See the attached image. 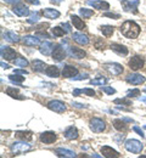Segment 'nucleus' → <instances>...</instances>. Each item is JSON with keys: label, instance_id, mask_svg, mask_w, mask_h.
Masks as SVG:
<instances>
[{"label": "nucleus", "instance_id": "1", "mask_svg": "<svg viewBox=\"0 0 146 158\" xmlns=\"http://www.w3.org/2000/svg\"><path fill=\"white\" fill-rule=\"evenodd\" d=\"M121 33L128 39H136L140 34V27L134 21H125L119 28Z\"/></svg>", "mask_w": 146, "mask_h": 158}, {"label": "nucleus", "instance_id": "2", "mask_svg": "<svg viewBox=\"0 0 146 158\" xmlns=\"http://www.w3.org/2000/svg\"><path fill=\"white\" fill-rule=\"evenodd\" d=\"M124 147L127 151H129V152H131V153H140L141 150L144 148V145H143L139 140L129 139V140L125 141Z\"/></svg>", "mask_w": 146, "mask_h": 158}, {"label": "nucleus", "instance_id": "3", "mask_svg": "<svg viewBox=\"0 0 146 158\" xmlns=\"http://www.w3.org/2000/svg\"><path fill=\"white\" fill-rule=\"evenodd\" d=\"M89 128L94 133H102L106 129V123L100 118H91L89 122Z\"/></svg>", "mask_w": 146, "mask_h": 158}, {"label": "nucleus", "instance_id": "4", "mask_svg": "<svg viewBox=\"0 0 146 158\" xmlns=\"http://www.w3.org/2000/svg\"><path fill=\"white\" fill-rule=\"evenodd\" d=\"M31 150H32V147L29 145H27L26 141L24 142H14L11 145V151L15 155H20V153H23V152H28Z\"/></svg>", "mask_w": 146, "mask_h": 158}, {"label": "nucleus", "instance_id": "5", "mask_svg": "<svg viewBox=\"0 0 146 158\" xmlns=\"http://www.w3.org/2000/svg\"><path fill=\"white\" fill-rule=\"evenodd\" d=\"M146 78L144 76L139 74V73H131V74H128L125 77V81L131 84V85H140L143 83H145Z\"/></svg>", "mask_w": 146, "mask_h": 158}, {"label": "nucleus", "instance_id": "6", "mask_svg": "<svg viewBox=\"0 0 146 158\" xmlns=\"http://www.w3.org/2000/svg\"><path fill=\"white\" fill-rule=\"evenodd\" d=\"M105 68H106L112 76H119V74H122V72H123V66L119 64V63H116V62L106 63V64H105Z\"/></svg>", "mask_w": 146, "mask_h": 158}, {"label": "nucleus", "instance_id": "7", "mask_svg": "<svg viewBox=\"0 0 146 158\" xmlns=\"http://www.w3.org/2000/svg\"><path fill=\"white\" fill-rule=\"evenodd\" d=\"M48 108L54 111V112L62 113V112L66 111V105L63 102H61V101H59V100H54V101H50L48 103Z\"/></svg>", "mask_w": 146, "mask_h": 158}, {"label": "nucleus", "instance_id": "8", "mask_svg": "<svg viewBox=\"0 0 146 158\" xmlns=\"http://www.w3.org/2000/svg\"><path fill=\"white\" fill-rule=\"evenodd\" d=\"M128 64H129L130 69L138 71V69H140V68L144 67V60L141 59L140 56H134V57H131V59L129 60Z\"/></svg>", "mask_w": 146, "mask_h": 158}, {"label": "nucleus", "instance_id": "9", "mask_svg": "<svg viewBox=\"0 0 146 158\" xmlns=\"http://www.w3.org/2000/svg\"><path fill=\"white\" fill-rule=\"evenodd\" d=\"M15 56H16V51L10 48V46H1V57L7 61H12L15 60Z\"/></svg>", "mask_w": 146, "mask_h": 158}, {"label": "nucleus", "instance_id": "10", "mask_svg": "<svg viewBox=\"0 0 146 158\" xmlns=\"http://www.w3.org/2000/svg\"><path fill=\"white\" fill-rule=\"evenodd\" d=\"M123 9L128 12L136 11V7L139 6V0H122Z\"/></svg>", "mask_w": 146, "mask_h": 158}, {"label": "nucleus", "instance_id": "11", "mask_svg": "<svg viewBox=\"0 0 146 158\" xmlns=\"http://www.w3.org/2000/svg\"><path fill=\"white\" fill-rule=\"evenodd\" d=\"M40 141H42L43 143H52V142H55V140H56V134L54 133V131H44L40 134Z\"/></svg>", "mask_w": 146, "mask_h": 158}, {"label": "nucleus", "instance_id": "12", "mask_svg": "<svg viewBox=\"0 0 146 158\" xmlns=\"http://www.w3.org/2000/svg\"><path fill=\"white\" fill-rule=\"evenodd\" d=\"M78 74V69L74 67V66H69L67 64L66 67H63L62 71V76L63 78H73Z\"/></svg>", "mask_w": 146, "mask_h": 158}, {"label": "nucleus", "instance_id": "13", "mask_svg": "<svg viewBox=\"0 0 146 158\" xmlns=\"http://www.w3.org/2000/svg\"><path fill=\"white\" fill-rule=\"evenodd\" d=\"M12 12H14L15 15L20 16V17H26V16L29 15V10H28V7L24 6V5H15V6L12 7Z\"/></svg>", "mask_w": 146, "mask_h": 158}, {"label": "nucleus", "instance_id": "14", "mask_svg": "<svg viewBox=\"0 0 146 158\" xmlns=\"http://www.w3.org/2000/svg\"><path fill=\"white\" fill-rule=\"evenodd\" d=\"M101 153H102L104 157H107V158L119 157V153L116 150H113L112 147H110V146H102L101 147Z\"/></svg>", "mask_w": 146, "mask_h": 158}, {"label": "nucleus", "instance_id": "15", "mask_svg": "<svg viewBox=\"0 0 146 158\" xmlns=\"http://www.w3.org/2000/svg\"><path fill=\"white\" fill-rule=\"evenodd\" d=\"M51 55H52V59L55 60V61H62L66 57V52H65V50H63V48L61 45L55 46V49H54Z\"/></svg>", "mask_w": 146, "mask_h": 158}, {"label": "nucleus", "instance_id": "16", "mask_svg": "<svg viewBox=\"0 0 146 158\" xmlns=\"http://www.w3.org/2000/svg\"><path fill=\"white\" fill-rule=\"evenodd\" d=\"M88 4L98 10H108L110 9V4L107 1H102V0H93V1H88Z\"/></svg>", "mask_w": 146, "mask_h": 158}, {"label": "nucleus", "instance_id": "17", "mask_svg": "<svg viewBox=\"0 0 146 158\" xmlns=\"http://www.w3.org/2000/svg\"><path fill=\"white\" fill-rule=\"evenodd\" d=\"M73 40L77 43V44H79V45H88L89 44V38L83 34V33H79V32H76V33H73Z\"/></svg>", "mask_w": 146, "mask_h": 158}, {"label": "nucleus", "instance_id": "18", "mask_svg": "<svg viewBox=\"0 0 146 158\" xmlns=\"http://www.w3.org/2000/svg\"><path fill=\"white\" fill-rule=\"evenodd\" d=\"M43 15H44V17H46V19L55 20V19H59L61 14H60V11H57L56 9H44V10H43Z\"/></svg>", "mask_w": 146, "mask_h": 158}, {"label": "nucleus", "instance_id": "19", "mask_svg": "<svg viewBox=\"0 0 146 158\" xmlns=\"http://www.w3.org/2000/svg\"><path fill=\"white\" fill-rule=\"evenodd\" d=\"M22 40H23V44L27 46H37L40 43L37 35H26L22 38Z\"/></svg>", "mask_w": 146, "mask_h": 158}, {"label": "nucleus", "instance_id": "20", "mask_svg": "<svg viewBox=\"0 0 146 158\" xmlns=\"http://www.w3.org/2000/svg\"><path fill=\"white\" fill-rule=\"evenodd\" d=\"M69 55L73 57V59H83L85 57V51L82 50V49H79V48H76V46H72V48H69Z\"/></svg>", "mask_w": 146, "mask_h": 158}, {"label": "nucleus", "instance_id": "21", "mask_svg": "<svg viewBox=\"0 0 146 158\" xmlns=\"http://www.w3.org/2000/svg\"><path fill=\"white\" fill-rule=\"evenodd\" d=\"M78 136H79V134H78V130L76 127H69L65 131V138L68 140H76V139H78Z\"/></svg>", "mask_w": 146, "mask_h": 158}, {"label": "nucleus", "instance_id": "22", "mask_svg": "<svg viewBox=\"0 0 146 158\" xmlns=\"http://www.w3.org/2000/svg\"><path fill=\"white\" fill-rule=\"evenodd\" d=\"M56 153L59 157H68V158H74L77 157L76 152L74 151H71V150H67V148H56Z\"/></svg>", "mask_w": 146, "mask_h": 158}, {"label": "nucleus", "instance_id": "23", "mask_svg": "<svg viewBox=\"0 0 146 158\" xmlns=\"http://www.w3.org/2000/svg\"><path fill=\"white\" fill-rule=\"evenodd\" d=\"M52 49H54V45L50 41H44L40 44V52L45 56L52 54Z\"/></svg>", "mask_w": 146, "mask_h": 158}, {"label": "nucleus", "instance_id": "24", "mask_svg": "<svg viewBox=\"0 0 146 158\" xmlns=\"http://www.w3.org/2000/svg\"><path fill=\"white\" fill-rule=\"evenodd\" d=\"M111 49L115 52H117L118 55H121V56H127L128 55V49L125 48L124 45H122V44H112Z\"/></svg>", "mask_w": 146, "mask_h": 158}, {"label": "nucleus", "instance_id": "25", "mask_svg": "<svg viewBox=\"0 0 146 158\" xmlns=\"http://www.w3.org/2000/svg\"><path fill=\"white\" fill-rule=\"evenodd\" d=\"M45 74H46L48 77H50V78H57V77L60 76L59 67H56V66H49V67H46Z\"/></svg>", "mask_w": 146, "mask_h": 158}, {"label": "nucleus", "instance_id": "26", "mask_svg": "<svg viewBox=\"0 0 146 158\" xmlns=\"http://www.w3.org/2000/svg\"><path fill=\"white\" fill-rule=\"evenodd\" d=\"M112 125L118 131H124V130H127V128H128L127 124H125V120H123V119H113Z\"/></svg>", "mask_w": 146, "mask_h": 158}, {"label": "nucleus", "instance_id": "27", "mask_svg": "<svg viewBox=\"0 0 146 158\" xmlns=\"http://www.w3.org/2000/svg\"><path fill=\"white\" fill-rule=\"evenodd\" d=\"M46 64H45V62H43L40 60H34L33 62H32V68H33V71H35V72H43V71H45L46 69Z\"/></svg>", "mask_w": 146, "mask_h": 158}, {"label": "nucleus", "instance_id": "28", "mask_svg": "<svg viewBox=\"0 0 146 158\" xmlns=\"http://www.w3.org/2000/svg\"><path fill=\"white\" fill-rule=\"evenodd\" d=\"M4 38H5L6 41H9V43H19V41H20V37H19L16 33L11 32V31L5 32V33H4Z\"/></svg>", "mask_w": 146, "mask_h": 158}, {"label": "nucleus", "instance_id": "29", "mask_svg": "<svg viewBox=\"0 0 146 158\" xmlns=\"http://www.w3.org/2000/svg\"><path fill=\"white\" fill-rule=\"evenodd\" d=\"M71 21H72L73 26H74L77 29L82 31V29H84V28H85V23H84L83 20H81L78 16H76V15H72V16H71Z\"/></svg>", "mask_w": 146, "mask_h": 158}, {"label": "nucleus", "instance_id": "30", "mask_svg": "<svg viewBox=\"0 0 146 158\" xmlns=\"http://www.w3.org/2000/svg\"><path fill=\"white\" fill-rule=\"evenodd\" d=\"M79 94H85L86 96H95V91L93 90V89H90V88H86V89H76L74 91H73V96H77V95H79Z\"/></svg>", "mask_w": 146, "mask_h": 158}, {"label": "nucleus", "instance_id": "31", "mask_svg": "<svg viewBox=\"0 0 146 158\" xmlns=\"http://www.w3.org/2000/svg\"><path fill=\"white\" fill-rule=\"evenodd\" d=\"M16 136L23 141H31L33 139V135L31 131H16Z\"/></svg>", "mask_w": 146, "mask_h": 158}, {"label": "nucleus", "instance_id": "32", "mask_svg": "<svg viewBox=\"0 0 146 158\" xmlns=\"http://www.w3.org/2000/svg\"><path fill=\"white\" fill-rule=\"evenodd\" d=\"M5 93H6L9 96L14 98V99H23V98H21V95H20L19 89H15V88H7V89L5 90Z\"/></svg>", "mask_w": 146, "mask_h": 158}, {"label": "nucleus", "instance_id": "33", "mask_svg": "<svg viewBox=\"0 0 146 158\" xmlns=\"http://www.w3.org/2000/svg\"><path fill=\"white\" fill-rule=\"evenodd\" d=\"M100 31H101V33L104 34L105 37H111L112 33H113V27L112 26H101Z\"/></svg>", "mask_w": 146, "mask_h": 158}, {"label": "nucleus", "instance_id": "34", "mask_svg": "<svg viewBox=\"0 0 146 158\" xmlns=\"http://www.w3.org/2000/svg\"><path fill=\"white\" fill-rule=\"evenodd\" d=\"M79 15L83 17V19H89L94 15V11L90 10V9H85V7H82L79 9Z\"/></svg>", "mask_w": 146, "mask_h": 158}, {"label": "nucleus", "instance_id": "35", "mask_svg": "<svg viewBox=\"0 0 146 158\" xmlns=\"http://www.w3.org/2000/svg\"><path fill=\"white\" fill-rule=\"evenodd\" d=\"M51 32H52V34H54L55 37H63V35L67 33L63 28H60V27H54V28H51Z\"/></svg>", "mask_w": 146, "mask_h": 158}, {"label": "nucleus", "instance_id": "36", "mask_svg": "<svg viewBox=\"0 0 146 158\" xmlns=\"http://www.w3.org/2000/svg\"><path fill=\"white\" fill-rule=\"evenodd\" d=\"M14 63L19 67H27L28 66V61L24 59V57H17V59L14 60Z\"/></svg>", "mask_w": 146, "mask_h": 158}, {"label": "nucleus", "instance_id": "37", "mask_svg": "<svg viewBox=\"0 0 146 158\" xmlns=\"http://www.w3.org/2000/svg\"><path fill=\"white\" fill-rule=\"evenodd\" d=\"M9 79L11 81H15V83H22L24 80V77H22V74H17V73H14V74H10Z\"/></svg>", "mask_w": 146, "mask_h": 158}, {"label": "nucleus", "instance_id": "38", "mask_svg": "<svg viewBox=\"0 0 146 158\" xmlns=\"http://www.w3.org/2000/svg\"><path fill=\"white\" fill-rule=\"evenodd\" d=\"M107 83V79L106 78H96V79H91L90 80V84L91 85H105Z\"/></svg>", "mask_w": 146, "mask_h": 158}, {"label": "nucleus", "instance_id": "39", "mask_svg": "<svg viewBox=\"0 0 146 158\" xmlns=\"http://www.w3.org/2000/svg\"><path fill=\"white\" fill-rule=\"evenodd\" d=\"M113 102L116 105H125V106H130L131 105V101L129 100V98H127V99H116Z\"/></svg>", "mask_w": 146, "mask_h": 158}, {"label": "nucleus", "instance_id": "40", "mask_svg": "<svg viewBox=\"0 0 146 158\" xmlns=\"http://www.w3.org/2000/svg\"><path fill=\"white\" fill-rule=\"evenodd\" d=\"M139 95H140V90L139 89H133V90L128 91L127 98H134V96H139Z\"/></svg>", "mask_w": 146, "mask_h": 158}, {"label": "nucleus", "instance_id": "41", "mask_svg": "<svg viewBox=\"0 0 146 158\" xmlns=\"http://www.w3.org/2000/svg\"><path fill=\"white\" fill-rule=\"evenodd\" d=\"M101 90L106 93V94H108V95H112V94H115L116 93V90L113 89V88H110V86H104V85H101Z\"/></svg>", "mask_w": 146, "mask_h": 158}, {"label": "nucleus", "instance_id": "42", "mask_svg": "<svg viewBox=\"0 0 146 158\" xmlns=\"http://www.w3.org/2000/svg\"><path fill=\"white\" fill-rule=\"evenodd\" d=\"M38 20H39V15L37 12H34V14L31 15V17L27 20V22L28 23H35V22H38Z\"/></svg>", "mask_w": 146, "mask_h": 158}, {"label": "nucleus", "instance_id": "43", "mask_svg": "<svg viewBox=\"0 0 146 158\" xmlns=\"http://www.w3.org/2000/svg\"><path fill=\"white\" fill-rule=\"evenodd\" d=\"M104 16L105 17H111V19H113V20H118V19L121 17L118 14H112V12H106Z\"/></svg>", "mask_w": 146, "mask_h": 158}, {"label": "nucleus", "instance_id": "44", "mask_svg": "<svg viewBox=\"0 0 146 158\" xmlns=\"http://www.w3.org/2000/svg\"><path fill=\"white\" fill-rule=\"evenodd\" d=\"M133 130H134L135 133H138V134H139L141 138H145V134H144V131H143V130H141L139 127H136V125H135V127L133 128Z\"/></svg>", "mask_w": 146, "mask_h": 158}, {"label": "nucleus", "instance_id": "45", "mask_svg": "<svg viewBox=\"0 0 146 158\" xmlns=\"http://www.w3.org/2000/svg\"><path fill=\"white\" fill-rule=\"evenodd\" d=\"M14 73H17V74H22V76H24V74H28V72H27L26 69H15V71H14Z\"/></svg>", "mask_w": 146, "mask_h": 158}, {"label": "nucleus", "instance_id": "46", "mask_svg": "<svg viewBox=\"0 0 146 158\" xmlns=\"http://www.w3.org/2000/svg\"><path fill=\"white\" fill-rule=\"evenodd\" d=\"M72 106H74L76 108H84V107H86L85 105H83V103H78V102H72Z\"/></svg>", "mask_w": 146, "mask_h": 158}, {"label": "nucleus", "instance_id": "47", "mask_svg": "<svg viewBox=\"0 0 146 158\" xmlns=\"http://www.w3.org/2000/svg\"><path fill=\"white\" fill-rule=\"evenodd\" d=\"M88 78V74H81L79 77H73V80H83V79H86Z\"/></svg>", "mask_w": 146, "mask_h": 158}, {"label": "nucleus", "instance_id": "48", "mask_svg": "<svg viewBox=\"0 0 146 158\" xmlns=\"http://www.w3.org/2000/svg\"><path fill=\"white\" fill-rule=\"evenodd\" d=\"M5 2H7V4H12V5H15V4H19L20 2V0H4Z\"/></svg>", "mask_w": 146, "mask_h": 158}, {"label": "nucleus", "instance_id": "49", "mask_svg": "<svg viewBox=\"0 0 146 158\" xmlns=\"http://www.w3.org/2000/svg\"><path fill=\"white\" fill-rule=\"evenodd\" d=\"M62 26L65 27V31H66L67 33L71 32V28H69V24H68V23H62Z\"/></svg>", "mask_w": 146, "mask_h": 158}, {"label": "nucleus", "instance_id": "50", "mask_svg": "<svg viewBox=\"0 0 146 158\" xmlns=\"http://www.w3.org/2000/svg\"><path fill=\"white\" fill-rule=\"evenodd\" d=\"M26 1L29 4H33V5H39V0H26Z\"/></svg>", "mask_w": 146, "mask_h": 158}, {"label": "nucleus", "instance_id": "51", "mask_svg": "<svg viewBox=\"0 0 146 158\" xmlns=\"http://www.w3.org/2000/svg\"><path fill=\"white\" fill-rule=\"evenodd\" d=\"M1 67H2L4 69H7V68H9V64L5 63V62H1Z\"/></svg>", "mask_w": 146, "mask_h": 158}, {"label": "nucleus", "instance_id": "52", "mask_svg": "<svg viewBox=\"0 0 146 158\" xmlns=\"http://www.w3.org/2000/svg\"><path fill=\"white\" fill-rule=\"evenodd\" d=\"M50 2H52V4H61L62 0H50Z\"/></svg>", "mask_w": 146, "mask_h": 158}, {"label": "nucleus", "instance_id": "53", "mask_svg": "<svg viewBox=\"0 0 146 158\" xmlns=\"http://www.w3.org/2000/svg\"><path fill=\"white\" fill-rule=\"evenodd\" d=\"M123 120H125V122H128V123H134V120L130 118H123Z\"/></svg>", "mask_w": 146, "mask_h": 158}, {"label": "nucleus", "instance_id": "54", "mask_svg": "<svg viewBox=\"0 0 146 158\" xmlns=\"http://www.w3.org/2000/svg\"><path fill=\"white\" fill-rule=\"evenodd\" d=\"M139 100H140V101H143V102H145V103H146V96H145V98H139Z\"/></svg>", "mask_w": 146, "mask_h": 158}, {"label": "nucleus", "instance_id": "55", "mask_svg": "<svg viewBox=\"0 0 146 158\" xmlns=\"http://www.w3.org/2000/svg\"><path fill=\"white\" fill-rule=\"evenodd\" d=\"M144 129H145V130H146V125H144Z\"/></svg>", "mask_w": 146, "mask_h": 158}, {"label": "nucleus", "instance_id": "56", "mask_svg": "<svg viewBox=\"0 0 146 158\" xmlns=\"http://www.w3.org/2000/svg\"><path fill=\"white\" fill-rule=\"evenodd\" d=\"M144 91H145V93H146V88H145V89H144Z\"/></svg>", "mask_w": 146, "mask_h": 158}]
</instances>
